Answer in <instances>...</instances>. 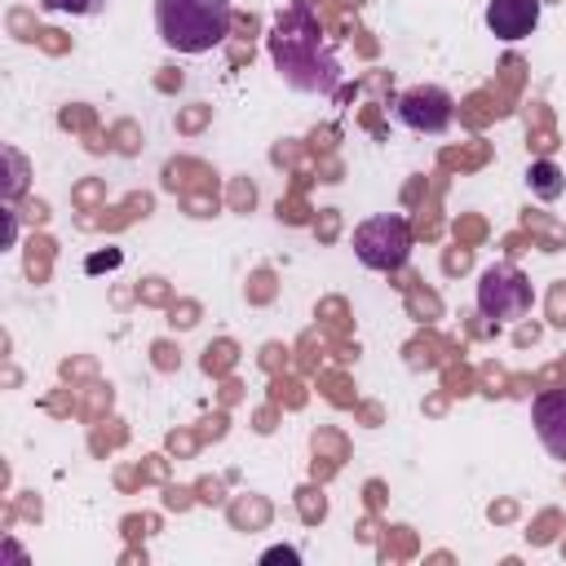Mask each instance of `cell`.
<instances>
[{"label": "cell", "mask_w": 566, "mask_h": 566, "mask_svg": "<svg viewBox=\"0 0 566 566\" xmlns=\"http://www.w3.org/2000/svg\"><path fill=\"white\" fill-rule=\"evenodd\" d=\"M531 301H535L531 279H526L517 265L495 261V265L482 270V279H478V310H482L486 318L513 323V318H522V314L531 310Z\"/></svg>", "instance_id": "4"}, {"label": "cell", "mask_w": 566, "mask_h": 566, "mask_svg": "<svg viewBox=\"0 0 566 566\" xmlns=\"http://www.w3.org/2000/svg\"><path fill=\"white\" fill-rule=\"evenodd\" d=\"M159 40L177 53H208L230 35V0H155Z\"/></svg>", "instance_id": "2"}, {"label": "cell", "mask_w": 566, "mask_h": 566, "mask_svg": "<svg viewBox=\"0 0 566 566\" xmlns=\"http://www.w3.org/2000/svg\"><path fill=\"white\" fill-rule=\"evenodd\" d=\"M4 159H9V181H4V203H13L22 190H27V159L13 150V146H4Z\"/></svg>", "instance_id": "9"}, {"label": "cell", "mask_w": 566, "mask_h": 566, "mask_svg": "<svg viewBox=\"0 0 566 566\" xmlns=\"http://www.w3.org/2000/svg\"><path fill=\"white\" fill-rule=\"evenodd\" d=\"M49 13H75V18H93L106 9V0H44Z\"/></svg>", "instance_id": "10"}, {"label": "cell", "mask_w": 566, "mask_h": 566, "mask_svg": "<svg viewBox=\"0 0 566 566\" xmlns=\"http://www.w3.org/2000/svg\"><path fill=\"white\" fill-rule=\"evenodd\" d=\"M261 562H301V553L296 548H270Z\"/></svg>", "instance_id": "11"}, {"label": "cell", "mask_w": 566, "mask_h": 566, "mask_svg": "<svg viewBox=\"0 0 566 566\" xmlns=\"http://www.w3.org/2000/svg\"><path fill=\"white\" fill-rule=\"evenodd\" d=\"M111 265H119V252H106V256H93L88 261V270H111Z\"/></svg>", "instance_id": "12"}, {"label": "cell", "mask_w": 566, "mask_h": 566, "mask_svg": "<svg viewBox=\"0 0 566 566\" xmlns=\"http://www.w3.org/2000/svg\"><path fill=\"white\" fill-rule=\"evenodd\" d=\"M270 57L279 75L301 88V93H336L340 84V62L332 53V40L323 35V22L310 0H292L274 27H270Z\"/></svg>", "instance_id": "1"}, {"label": "cell", "mask_w": 566, "mask_h": 566, "mask_svg": "<svg viewBox=\"0 0 566 566\" xmlns=\"http://www.w3.org/2000/svg\"><path fill=\"white\" fill-rule=\"evenodd\" d=\"M531 424H535V438L544 442V451L553 460H566V389H544L531 402Z\"/></svg>", "instance_id": "6"}, {"label": "cell", "mask_w": 566, "mask_h": 566, "mask_svg": "<svg viewBox=\"0 0 566 566\" xmlns=\"http://www.w3.org/2000/svg\"><path fill=\"white\" fill-rule=\"evenodd\" d=\"M13 234H18V221H13V212L4 208V243H13Z\"/></svg>", "instance_id": "13"}, {"label": "cell", "mask_w": 566, "mask_h": 566, "mask_svg": "<svg viewBox=\"0 0 566 566\" xmlns=\"http://www.w3.org/2000/svg\"><path fill=\"white\" fill-rule=\"evenodd\" d=\"M526 181H531V190H535L539 199H557L562 186H566V177H562V168H557L553 159H535L531 172H526Z\"/></svg>", "instance_id": "8"}, {"label": "cell", "mask_w": 566, "mask_h": 566, "mask_svg": "<svg viewBox=\"0 0 566 566\" xmlns=\"http://www.w3.org/2000/svg\"><path fill=\"white\" fill-rule=\"evenodd\" d=\"M539 22V0H486V31L495 40H526Z\"/></svg>", "instance_id": "7"}, {"label": "cell", "mask_w": 566, "mask_h": 566, "mask_svg": "<svg viewBox=\"0 0 566 566\" xmlns=\"http://www.w3.org/2000/svg\"><path fill=\"white\" fill-rule=\"evenodd\" d=\"M451 115H455V102H451V93L442 84H416V88H407L398 97V119L411 133H429L433 137V133H442L451 124Z\"/></svg>", "instance_id": "5"}, {"label": "cell", "mask_w": 566, "mask_h": 566, "mask_svg": "<svg viewBox=\"0 0 566 566\" xmlns=\"http://www.w3.org/2000/svg\"><path fill=\"white\" fill-rule=\"evenodd\" d=\"M354 256L367 270H402V261L411 256V226L398 212H376L354 230Z\"/></svg>", "instance_id": "3"}]
</instances>
